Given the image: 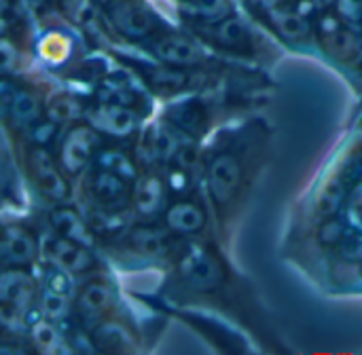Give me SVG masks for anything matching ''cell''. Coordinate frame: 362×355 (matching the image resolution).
Returning a JSON list of instances; mask_svg holds the SVG:
<instances>
[{
	"label": "cell",
	"mask_w": 362,
	"mask_h": 355,
	"mask_svg": "<svg viewBox=\"0 0 362 355\" xmlns=\"http://www.w3.org/2000/svg\"><path fill=\"white\" fill-rule=\"evenodd\" d=\"M178 273L187 286L202 290V292H210V290L218 288L225 279V271H223L221 263L212 254H208L206 250L195 248V246L182 254V258L178 263Z\"/></svg>",
	"instance_id": "6da1fadb"
},
{
	"label": "cell",
	"mask_w": 362,
	"mask_h": 355,
	"mask_svg": "<svg viewBox=\"0 0 362 355\" xmlns=\"http://www.w3.org/2000/svg\"><path fill=\"white\" fill-rule=\"evenodd\" d=\"M32 296H34V282L30 279L28 273L19 269L2 273L0 301H2V320L6 326L21 322Z\"/></svg>",
	"instance_id": "7a4b0ae2"
},
{
	"label": "cell",
	"mask_w": 362,
	"mask_h": 355,
	"mask_svg": "<svg viewBox=\"0 0 362 355\" xmlns=\"http://www.w3.org/2000/svg\"><path fill=\"white\" fill-rule=\"evenodd\" d=\"M320 42L339 61H346V64H358L361 61V40L341 21V17H335V15L320 17Z\"/></svg>",
	"instance_id": "3957f363"
},
{
	"label": "cell",
	"mask_w": 362,
	"mask_h": 355,
	"mask_svg": "<svg viewBox=\"0 0 362 355\" xmlns=\"http://www.w3.org/2000/svg\"><path fill=\"white\" fill-rule=\"evenodd\" d=\"M106 11L117 30L132 38H144L159 28L155 15L134 0H110Z\"/></svg>",
	"instance_id": "277c9868"
},
{
	"label": "cell",
	"mask_w": 362,
	"mask_h": 355,
	"mask_svg": "<svg viewBox=\"0 0 362 355\" xmlns=\"http://www.w3.org/2000/svg\"><path fill=\"white\" fill-rule=\"evenodd\" d=\"M42 250H45V256L49 258V263L53 267L66 271L68 275H78L93 267V256L87 250V246L72 241L68 237H62V235L47 237Z\"/></svg>",
	"instance_id": "5b68a950"
},
{
	"label": "cell",
	"mask_w": 362,
	"mask_h": 355,
	"mask_svg": "<svg viewBox=\"0 0 362 355\" xmlns=\"http://www.w3.org/2000/svg\"><path fill=\"white\" fill-rule=\"evenodd\" d=\"M100 144V138L98 133L87 127V125H76L72 127L64 142H62V148H59V163H62V169L70 176L78 174L93 157L95 148Z\"/></svg>",
	"instance_id": "8992f818"
},
{
	"label": "cell",
	"mask_w": 362,
	"mask_h": 355,
	"mask_svg": "<svg viewBox=\"0 0 362 355\" xmlns=\"http://www.w3.org/2000/svg\"><path fill=\"white\" fill-rule=\"evenodd\" d=\"M28 169H30L32 182L45 197H49L53 201H64L68 197V184H66L64 176L57 172L53 159L49 157V152L45 148L34 146L28 152Z\"/></svg>",
	"instance_id": "52a82bcc"
},
{
	"label": "cell",
	"mask_w": 362,
	"mask_h": 355,
	"mask_svg": "<svg viewBox=\"0 0 362 355\" xmlns=\"http://www.w3.org/2000/svg\"><path fill=\"white\" fill-rule=\"evenodd\" d=\"M2 112H4V119L11 121L13 125L28 127L38 121L40 102L34 93L4 83L2 85Z\"/></svg>",
	"instance_id": "ba28073f"
},
{
	"label": "cell",
	"mask_w": 362,
	"mask_h": 355,
	"mask_svg": "<svg viewBox=\"0 0 362 355\" xmlns=\"http://www.w3.org/2000/svg\"><path fill=\"white\" fill-rule=\"evenodd\" d=\"M240 178H242V165L231 155H218L208 167L210 191L218 203H225L233 197L235 188L240 186Z\"/></svg>",
	"instance_id": "9c48e42d"
},
{
	"label": "cell",
	"mask_w": 362,
	"mask_h": 355,
	"mask_svg": "<svg viewBox=\"0 0 362 355\" xmlns=\"http://www.w3.org/2000/svg\"><path fill=\"white\" fill-rule=\"evenodd\" d=\"M91 193L95 201L106 210H121L129 201V186L127 178L110 172V169H98L91 178Z\"/></svg>",
	"instance_id": "30bf717a"
},
{
	"label": "cell",
	"mask_w": 362,
	"mask_h": 355,
	"mask_svg": "<svg viewBox=\"0 0 362 355\" xmlns=\"http://www.w3.org/2000/svg\"><path fill=\"white\" fill-rule=\"evenodd\" d=\"M91 121L95 127H100L110 136H129L136 129L138 114L127 104L106 102L91 112Z\"/></svg>",
	"instance_id": "8fae6325"
},
{
	"label": "cell",
	"mask_w": 362,
	"mask_h": 355,
	"mask_svg": "<svg viewBox=\"0 0 362 355\" xmlns=\"http://www.w3.org/2000/svg\"><path fill=\"white\" fill-rule=\"evenodd\" d=\"M115 303V292L106 282H91L87 284L78 299H76V311L83 322L98 324L112 307Z\"/></svg>",
	"instance_id": "7c38bea8"
},
{
	"label": "cell",
	"mask_w": 362,
	"mask_h": 355,
	"mask_svg": "<svg viewBox=\"0 0 362 355\" xmlns=\"http://www.w3.org/2000/svg\"><path fill=\"white\" fill-rule=\"evenodd\" d=\"M36 256V241L34 237L17 224L4 227L2 237V260L8 267H23L30 265Z\"/></svg>",
	"instance_id": "4fadbf2b"
},
{
	"label": "cell",
	"mask_w": 362,
	"mask_h": 355,
	"mask_svg": "<svg viewBox=\"0 0 362 355\" xmlns=\"http://www.w3.org/2000/svg\"><path fill=\"white\" fill-rule=\"evenodd\" d=\"M153 51L168 66L189 68V66H197L204 57L202 51L189 38H182V36H163V38L155 40Z\"/></svg>",
	"instance_id": "5bb4252c"
},
{
	"label": "cell",
	"mask_w": 362,
	"mask_h": 355,
	"mask_svg": "<svg viewBox=\"0 0 362 355\" xmlns=\"http://www.w3.org/2000/svg\"><path fill=\"white\" fill-rule=\"evenodd\" d=\"M168 199V186L159 176L146 174L136 182L134 188V203L138 214L142 216H155L165 207Z\"/></svg>",
	"instance_id": "9a60e30c"
},
{
	"label": "cell",
	"mask_w": 362,
	"mask_h": 355,
	"mask_svg": "<svg viewBox=\"0 0 362 355\" xmlns=\"http://www.w3.org/2000/svg\"><path fill=\"white\" fill-rule=\"evenodd\" d=\"M49 220H51V227L55 229L57 235L68 237L72 241H78L83 246L91 243V231H89L85 220L74 210H70V207H55L51 212Z\"/></svg>",
	"instance_id": "2e32d148"
},
{
	"label": "cell",
	"mask_w": 362,
	"mask_h": 355,
	"mask_svg": "<svg viewBox=\"0 0 362 355\" xmlns=\"http://www.w3.org/2000/svg\"><path fill=\"white\" fill-rule=\"evenodd\" d=\"M204 222H206L204 212L191 201H178L165 212V224L176 233H185V235L197 233L204 229Z\"/></svg>",
	"instance_id": "e0dca14e"
},
{
	"label": "cell",
	"mask_w": 362,
	"mask_h": 355,
	"mask_svg": "<svg viewBox=\"0 0 362 355\" xmlns=\"http://www.w3.org/2000/svg\"><path fill=\"white\" fill-rule=\"evenodd\" d=\"M210 38L225 49H235V51H248L250 49V34H248L246 25L235 17H227V19L216 21L210 28Z\"/></svg>",
	"instance_id": "ac0fdd59"
},
{
	"label": "cell",
	"mask_w": 362,
	"mask_h": 355,
	"mask_svg": "<svg viewBox=\"0 0 362 355\" xmlns=\"http://www.w3.org/2000/svg\"><path fill=\"white\" fill-rule=\"evenodd\" d=\"M129 246L142 256H161L168 250V235L153 227H138L129 235Z\"/></svg>",
	"instance_id": "d6986e66"
},
{
	"label": "cell",
	"mask_w": 362,
	"mask_h": 355,
	"mask_svg": "<svg viewBox=\"0 0 362 355\" xmlns=\"http://www.w3.org/2000/svg\"><path fill=\"white\" fill-rule=\"evenodd\" d=\"M144 142H146L148 155L153 159H163V161L174 159V155L182 146V142L178 140V136L172 129H168V127H155V129H151V133L146 136Z\"/></svg>",
	"instance_id": "ffe728a7"
},
{
	"label": "cell",
	"mask_w": 362,
	"mask_h": 355,
	"mask_svg": "<svg viewBox=\"0 0 362 355\" xmlns=\"http://www.w3.org/2000/svg\"><path fill=\"white\" fill-rule=\"evenodd\" d=\"M272 21L276 25V30L291 40H301L310 34V25L303 19V15L295 13V11H286V8H276L272 11Z\"/></svg>",
	"instance_id": "44dd1931"
},
{
	"label": "cell",
	"mask_w": 362,
	"mask_h": 355,
	"mask_svg": "<svg viewBox=\"0 0 362 355\" xmlns=\"http://www.w3.org/2000/svg\"><path fill=\"white\" fill-rule=\"evenodd\" d=\"M53 320H38L36 324H32V339L34 343L38 345L40 351L45 354H59V351H66L62 347V337L57 332V328L51 324Z\"/></svg>",
	"instance_id": "7402d4cb"
},
{
	"label": "cell",
	"mask_w": 362,
	"mask_h": 355,
	"mask_svg": "<svg viewBox=\"0 0 362 355\" xmlns=\"http://www.w3.org/2000/svg\"><path fill=\"white\" fill-rule=\"evenodd\" d=\"M47 112H49V119L53 123H68V121H74V119H78L83 114V106L72 95L62 93V95H55L49 102Z\"/></svg>",
	"instance_id": "603a6c76"
},
{
	"label": "cell",
	"mask_w": 362,
	"mask_h": 355,
	"mask_svg": "<svg viewBox=\"0 0 362 355\" xmlns=\"http://www.w3.org/2000/svg\"><path fill=\"white\" fill-rule=\"evenodd\" d=\"M129 341V335L119 324H104L95 330V343L104 351H123Z\"/></svg>",
	"instance_id": "cb8c5ba5"
},
{
	"label": "cell",
	"mask_w": 362,
	"mask_h": 355,
	"mask_svg": "<svg viewBox=\"0 0 362 355\" xmlns=\"http://www.w3.org/2000/svg\"><path fill=\"white\" fill-rule=\"evenodd\" d=\"M344 197H346L344 184L337 182V180L329 182V184L322 188L320 197H318V214H320L322 218H333V216L339 212V207H341V203H344Z\"/></svg>",
	"instance_id": "d4e9b609"
},
{
	"label": "cell",
	"mask_w": 362,
	"mask_h": 355,
	"mask_svg": "<svg viewBox=\"0 0 362 355\" xmlns=\"http://www.w3.org/2000/svg\"><path fill=\"white\" fill-rule=\"evenodd\" d=\"M40 311L49 320H62L68 313V301L64 292H57L53 288H45L40 296Z\"/></svg>",
	"instance_id": "484cf974"
},
{
	"label": "cell",
	"mask_w": 362,
	"mask_h": 355,
	"mask_svg": "<svg viewBox=\"0 0 362 355\" xmlns=\"http://www.w3.org/2000/svg\"><path fill=\"white\" fill-rule=\"evenodd\" d=\"M100 165H102L104 169H110V172H115V174L127 178V180L134 178V165H132V161H129L123 152H117V150L102 152V155H100Z\"/></svg>",
	"instance_id": "4316f807"
},
{
	"label": "cell",
	"mask_w": 362,
	"mask_h": 355,
	"mask_svg": "<svg viewBox=\"0 0 362 355\" xmlns=\"http://www.w3.org/2000/svg\"><path fill=\"white\" fill-rule=\"evenodd\" d=\"M148 80L157 89H180L187 83V74L180 72V70H170V68H165V70H153L151 76H148Z\"/></svg>",
	"instance_id": "83f0119b"
},
{
	"label": "cell",
	"mask_w": 362,
	"mask_h": 355,
	"mask_svg": "<svg viewBox=\"0 0 362 355\" xmlns=\"http://www.w3.org/2000/svg\"><path fill=\"white\" fill-rule=\"evenodd\" d=\"M346 237V229L339 220H327L320 229V241L325 246H341Z\"/></svg>",
	"instance_id": "f1b7e54d"
},
{
	"label": "cell",
	"mask_w": 362,
	"mask_h": 355,
	"mask_svg": "<svg viewBox=\"0 0 362 355\" xmlns=\"http://www.w3.org/2000/svg\"><path fill=\"white\" fill-rule=\"evenodd\" d=\"M339 248L346 260H352V263L362 260V237H346Z\"/></svg>",
	"instance_id": "f546056e"
},
{
	"label": "cell",
	"mask_w": 362,
	"mask_h": 355,
	"mask_svg": "<svg viewBox=\"0 0 362 355\" xmlns=\"http://www.w3.org/2000/svg\"><path fill=\"white\" fill-rule=\"evenodd\" d=\"M337 4H339V13L346 19H352V21L362 19V0H337Z\"/></svg>",
	"instance_id": "4dcf8cb0"
},
{
	"label": "cell",
	"mask_w": 362,
	"mask_h": 355,
	"mask_svg": "<svg viewBox=\"0 0 362 355\" xmlns=\"http://www.w3.org/2000/svg\"><path fill=\"white\" fill-rule=\"evenodd\" d=\"M350 271H352L350 284L352 286H361L362 288V260H356V263L350 260Z\"/></svg>",
	"instance_id": "1f68e13d"
},
{
	"label": "cell",
	"mask_w": 362,
	"mask_h": 355,
	"mask_svg": "<svg viewBox=\"0 0 362 355\" xmlns=\"http://www.w3.org/2000/svg\"><path fill=\"white\" fill-rule=\"evenodd\" d=\"M333 2H337V0H312V4H314V6H320V8H327V6H331Z\"/></svg>",
	"instance_id": "d6a6232c"
}]
</instances>
